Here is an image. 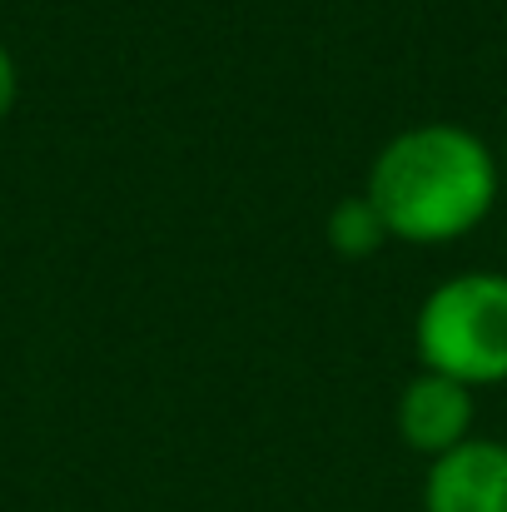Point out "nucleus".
<instances>
[{"mask_svg": "<svg viewBox=\"0 0 507 512\" xmlns=\"http://www.w3.org/2000/svg\"><path fill=\"white\" fill-rule=\"evenodd\" d=\"M503 189V160L453 120L398 130L378 155L363 194L403 244H453L473 234Z\"/></svg>", "mask_w": 507, "mask_h": 512, "instance_id": "1", "label": "nucleus"}, {"mask_svg": "<svg viewBox=\"0 0 507 512\" xmlns=\"http://www.w3.org/2000/svg\"><path fill=\"white\" fill-rule=\"evenodd\" d=\"M418 363L458 383L493 388L507 383V274L468 269L443 279L413 319Z\"/></svg>", "mask_w": 507, "mask_h": 512, "instance_id": "2", "label": "nucleus"}, {"mask_svg": "<svg viewBox=\"0 0 507 512\" xmlns=\"http://www.w3.org/2000/svg\"><path fill=\"white\" fill-rule=\"evenodd\" d=\"M473 413L478 408H473L468 383L433 373V368H418L398 393L393 423H398V438L433 463V458H443V453H453L458 443L473 438Z\"/></svg>", "mask_w": 507, "mask_h": 512, "instance_id": "3", "label": "nucleus"}, {"mask_svg": "<svg viewBox=\"0 0 507 512\" xmlns=\"http://www.w3.org/2000/svg\"><path fill=\"white\" fill-rule=\"evenodd\" d=\"M423 512H507V443L468 438L428 463Z\"/></svg>", "mask_w": 507, "mask_h": 512, "instance_id": "4", "label": "nucleus"}, {"mask_svg": "<svg viewBox=\"0 0 507 512\" xmlns=\"http://www.w3.org/2000/svg\"><path fill=\"white\" fill-rule=\"evenodd\" d=\"M324 234H329V249H334L338 259H348V264H353V259H373V254L393 239L368 194H343L334 209H329Z\"/></svg>", "mask_w": 507, "mask_h": 512, "instance_id": "5", "label": "nucleus"}, {"mask_svg": "<svg viewBox=\"0 0 507 512\" xmlns=\"http://www.w3.org/2000/svg\"><path fill=\"white\" fill-rule=\"evenodd\" d=\"M15 100H20V70H15L10 50L0 45V120L15 110Z\"/></svg>", "mask_w": 507, "mask_h": 512, "instance_id": "6", "label": "nucleus"}, {"mask_svg": "<svg viewBox=\"0 0 507 512\" xmlns=\"http://www.w3.org/2000/svg\"><path fill=\"white\" fill-rule=\"evenodd\" d=\"M503 179H507V150H503Z\"/></svg>", "mask_w": 507, "mask_h": 512, "instance_id": "7", "label": "nucleus"}]
</instances>
